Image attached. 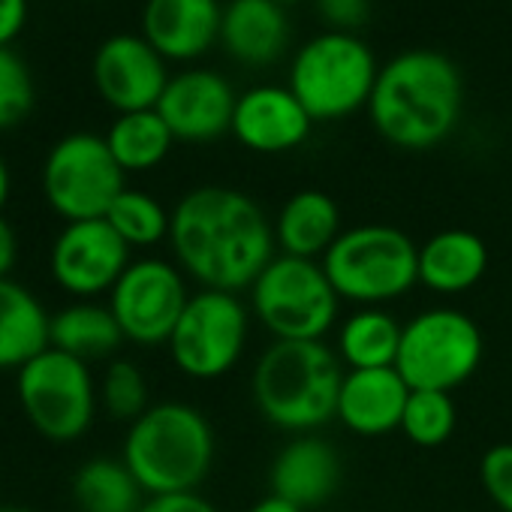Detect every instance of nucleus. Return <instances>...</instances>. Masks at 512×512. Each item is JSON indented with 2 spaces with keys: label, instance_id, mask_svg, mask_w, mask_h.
I'll list each match as a JSON object with an SVG mask.
<instances>
[{
  "label": "nucleus",
  "instance_id": "nucleus-37",
  "mask_svg": "<svg viewBox=\"0 0 512 512\" xmlns=\"http://www.w3.org/2000/svg\"><path fill=\"white\" fill-rule=\"evenodd\" d=\"M247 512H305V509H299L296 503H290L278 494H266L263 500H256Z\"/></svg>",
  "mask_w": 512,
  "mask_h": 512
},
{
  "label": "nucleus",
  "instance_id": "nucleus-36",
  "mask_svg": "<svg viewBox=\"0 0 512 512\" xmlns=\"http://www.w3.org/2000/svg\"><path fill=\"white\" fill-rule=\"evenodd\" d=\"M16 263H19V235L13 229V223L0 214V281L10 278Z\"/></svg>",
  "mask_w": 512,
  "mask_h": 512
},
{
  "label": "nucleus",
  "instance_id": "nucleus-40",
  "mask_svg": "<svg viewBox=\"0 0 512 512\" xmlns=\"http://www.w3.org/2000/svg\"><path fill=\"white\" fill-rule=\"evenodd\" d=\"M278 4H293V0H278Z\"/></svg>",
  "mask_w": 512,
  "mask_h": 512
},
{
  "label": "nucleus",
  "instance_id": "nucleus-22",
  "mask_svg": "<svg viewBox=\"0 0 512 512\" xmlns=\"http://www.w3.org/2000/svg\"><path fill=\"white\" fill-rule=\"evenodd\" d=\"M272 226L278 253L320 263L344 232V214L329 193L299 190L281 205Z\"/></svg>",
  "mask_w": 512,
  "mask_h": 512
},
{
  "label": "nucleus",
  "instance_id": "nucleus-19",
  "mask_svg": "<svg viewBox=\"0 0 512 512\" xmlns=\"http://www.w3.org/2000/svg\"><path fill=\"white\" fill-rule=\"evenodd\" d=\"M410 386L395 368L347 371L338 395V422L359 437H383L401 428Z\"/></svg>",
  "mask_w": 512,
  "mask_h": 512
},
{
  "label": "nucleus",
  "instance_id": "nucleus-11",
  "mask_svg": "<svg viewBox=\"0 0 512 512\" xmlns=\"http://www.w3.org/2000/svg\"><path fill=\"white\" fill-rule=\"evenodd\" d=\"M247 335L250 308L235 293L199 290L190 296L166 347L175 368L190 380H217L241 362Z\"/></svg>",
  "mask_w": 512,
  "mask_h": 512
},
{
  "label": "nucleus",
  "instance_id": "nucleus-39",
  "mask_svg": "<svg viewBox=\"0 0 512 512\" xmlns=\"http://www.w3.org/2000/svg\"><path fill=\"white\" fill-rule=\"evenodd\" d=\"M0 512H34L28 506H0Z\"/></svg>",
  "mask_w": 512,
  "mask_h": 512
},
{
  "label": "nucleus",
  "instance_id": "nucleus-30",
  "mask_svg": "<svg viewBox=\"0 0 512 512\" xmlns=\"http://www.w3.org/2000/svg\"><path fill=\"white\" fill-rule=\"evenodd\" d=\"M97 392H100L103 410L112 419H118V422H130L133 425L151 407V401H148V380H145L142 368L127 362V359L109 362Z\"/></svg>",
  "mask_w": 512,
  "mask_h": 512
},
{
  "label": "nucleus",
  "instance_id": "nucleus-25",
  "mask_svg": "<svg viewBox=\"0 0 512 512\" xmlns=\"http://www.w3.org/2000/svg\"><path fill=\"white\" fill-rule=\"evenodd\" d=\"M404 326L383 308H359L338 326V359L347 371L395 368Z\"/></svg>",
  "mask_w": 512,
  "mask_h": 512
},
{
  "label": "nucleus",
  "instance_id": "nucleus-15",
  "mask_svg": "<svg viewBox=\"0 0 512 512\" xmlns=\"http://www.w3.org/2000/svg\"><path fill=\"white\" fill-rule=\"evenodd\" d=\"M232 85L214 70H184L169 79L157 112L178 142H214L232 133Z\"/></svg>",
  "mask_w": 512,
  "mask_h": 512
},
{
  "label": "nucleus",
  "instance_id": "nucleus-32",
  "mask_svg": "<svg viewBox=\"0 0 512 512\" xmlns=\"http://www.w3.org/2000/svg\"><path fill=\"white\" fill-rule=\"evenodd\" d=\"M479 485L500 512H512V443H494L482 452Z\"/></svg>",
  "mask_w": 512,
  "mask_h": 512
},
{
  "label": "nucleus",
  "instance_id": "nucleus-12",
  "mask_svg": "<svg viewBox=\"0 0 512 512\" xmlns=\"http://www.w3.org/2000/svg\"><path fill=\"white\" fill-rule=\"evenodd\" d=\"M190 302L184 272L166 260H133L109 293V311L115 314L127 341L139 347L169 344L184 308Z\"/></svg>",
  "mask_w": 512,
  "mask_h": 512
},
{
  "label": "nucleus",
  "instance_id": "nucleus-29",
  "mask_svg": "<svg viewBox=\"0 0 512 512\" xmlns=\"http://www.w3.org/2000/svg\"><path fill=\"white\" fill-rule=\"evenodd\" d=\"M458 425V410L452 401V392H431V389H410L401 431L413 446L437 449L443 446Z\"/></svg>",
  "mask_w": 512,
  "mask_h": 512
},
{
  "label": "nucleus",
  "instance_id": "nucleus-38",
  "mask_svg": "<svg viewBox=\"0 0 512 512\" xmlns=\"http://www.w3.org/2000/svg\"><path fill=\"white\" fill-rule=\"evenodd\" d=\"M7 196H10V169H7L4 157H0V211L7 205Z\"/></svg>",
  "mask_w": 512,
  "mask_h": 512
},
{
  "label": "nucleus",
  "instance_id": "nucleus-2",
  "mask_svg": "<svg viewBox=\"0 0 512 512\" xmlns=\"http://www.w3.org/2000/svg\"><path fill=\"white\" fill-rule=\"evenodd\" d=\"M464 109V82L452 58L413 49L377 73L368 103L374 130L395 148L428 151L452 136Z\"/></svg>",
  "mask_w": 512,
  "mask_h": 512
},
{
  "label": "nucleus",
  "instance_id": "nucleus-8",
  "mask_svg": "<svg viewBox=\"0 0 512 512\" xmlns=\"http://www.w3.org/2000/svg\"><path fill=\"white\" fill-rule=\"evenodd\" d=\"M485 359L479 323L458 308H428L404 323L395 371L410 389L452 392L464 386Z\"/></svg>",
  "mask_w": 512,
  "mask_h": 512
},
{
  "label": "nucleus",
  "instance_id": "nucleus-5",
  "mask_svg": "<svg viewBox=\"0 0 512 512\" xmlns=\"http://www.w3.org/2000/svg\"><path fill=\"white\" fill-rule=\"evenodd\" d=\"M320 263L341 302L359 308H383L419 284V244L389 223L344 229Z\"/></svg>",
  "mask_w": 512,
  "mask_h": 512
},
{
  "label": "nucleus",
  "instance_id": "nucleus-33",
  "mask_svg": "<svg viewBox=\"0 0 512 512\" xmlns=\"http://www.w3.org/2000/svg\"><path fill=\"white\" fill-rule=\"evenodd\" d=\"M317 7L332 31L341 34H353L359 25L368 22V0H317Z\"/></svg>",
  "mask_w": 512,
  "mask_h": 512
},
{
  "label": "nucleus",
  "instance_id": "nucleus-17",
  "mask_svg": "<svg viewBox=\"0 0 512 512\" xmlns=\"http://www.w3.org/2000/svg\"><path fill=\"white\" fill-rule=\"evenodd\" d=\"M344 464L338 449L317 437V434H299L293 437L272 461V494L296 503L299 509H323L341 488Z\"/></svg>",
  "mask_w": 512,
  "mask_h": 512
},
{
  "label": "nucleus",
  "instance_id": "nucleus-24",
  "mask_svg": "<svg viewBox=\"0 0 512 512\" xmlns=\"http://www.w3.org/2000/svg\"><path fill=\"white\" fill-rule=\"evenodd\" d=\"M124 332L109 311V305L97 302H76L61 308L49 320V347L79 359V362H97L112 356L124 344Z\"/></svg>",
  "mask_w": 512,
  "mask_h": 512
},
{
  "label": "nucleus",
  "instance_id": "nucleus-16",
  "mask_svg": "<svg viewBox=\"0 0 512 512\" xmlns=\"http://www.w3.org/2000/svg\"><path fill=\"white\" fill-rule=\"evenodd\" d=\"M314 118L290 88L260 85L235 100L232 136L256 154H287L311 136Z\"/></svg>",
  "mask_w": 512,
  "mask_h": 512
},
{
  "label": "nucleus",
  "instance_id": "nucleus-28",
  "mask_svg": "<svg viewBox=\"0 0 512 512\" xmlns=\"http://www.w3.org/2000/svg\"><path fill=\"white\" fill-rule=\"evenodd\" d=\"M109 226L124 238V244L133 247H154L163 238H169V226H172V214L160 205V199H154L145 190H124L112 208L106 211Z\"/></svg>",
  "mask_w": 512,
  "mask_h": 512
},
{
  "label": "nucleus",
  "instance_id": "nucleus-21",
  "mask_svg": "<svg viewBox=\"0 0 512 512\" xmlns=\"http://www.w3.org/2000/svg\"><path fill=\"white\" fill-rule=\"evenodd\" d=\"M488 272V244L470 229H443L419 244V284L440 296L473 290Z\"/></svg>",
  "mask_w": 512,
  "mask_h": 512
},
{
  "label": "nucleus",
  "instance_id": "nucleus-27",
  "mask_svg": "<svg viewBox=\"0 0 512 512\" xmlns=\"http://www.w3.org/2000/svg\"><path fill=\"white\" fill-rule=\"evenodd\" d=\"M172 130L157 109L118 115L106 133V145L124 172H148L160 166L172 151Z\"/></svg>",
  "mask_w": 512,
  "mask_h": 512
},
{
  "label": "nucleus",
  "instance_id": "nucleus-20",
  "mask_svg": "<svg viewBox=\"0 0 512 512\" xmlns=\"http://www.w3.org/2000/svg\"><path fill=\"white\" fill-rule=\"evenodd\" d=\"M220 43L247 67H269L290 46V19L278 0H229L223 7Z\"/></svg>",
  "mask_w": 512,
  "mask_h": 512
},
{
  "label": "nucleus",
  "instance_id": "nucleus-4",
  "mask_svg": "<svg viewBox=\"0 0 512 512\" xmlns=\"http://www.w3.org/2000/svg\"><path fill=\"white\" fill-rule=\"evenodd\" d=\"M214 428L184 401L151 404L124 437V464L148 497L196 491L214 464Z\"/></svg>",
  "mask_w": 512,
  "mask_h": 512
},
{
  "label": "nucleus",
  "instance_id": "nucleus-14",
  "mask_svg": "<svg viewBox=\"0 0 512 512\" xmlns=\"http://www.w3.org/2000/svg\"><path fill=\"white\" fill-rule=\"evenodd\" d=\"M169 79L166 58L145 37H109L94 55V85L121 115L157 109Z\"/></svg>",
  "mask_w": 512,
  "mask_h": 512
},
{
  "label": "nucleus",
  "instance_id": "nucleus-26",
  "mask_svg": "<svg viewBox=\"0 0 512 512\" xmlns=\"http://www.w3.org/2000/svg\"><path fill=\"white\" fill-rule=\"evenodd\" d=\"M73 500L82 512H139L148 494L124 458L97 455L76 470Z\"/></svg>",
  "mask_w": 512,
  "mask_h": 512
},
{
  "label": "nucleus",
  "instance_id": "nucleus-31",
  "mask_svg": "<svg viewBox=\"0 0 512 512\" xmlns=\"http://www.w3.org/2000/svg\"><path fill=\"white\" fill-rule=\"evenodd\" d=\"M37 103V88L25 61L7 46L0 49V130L22 124Z\"/></svg>",
  "mask_w": 512,
  "mask_h": 512
},
{
  "label": "nucleus",
  "instance_id": "nucleus-18",
  "mask_svg": "<svg viewBox=\"0 0 512 512\" xmlns=\"http://www.w3.org/2000/svg\"><path fill=\"white\" fill-rule=\"evenodd\" d=\"M220 0H148L142 37L166 61H193L220 40Z\"/></svg>",
  "mask_w": 512,
  "mask_h": 512
},
{
  "label": "nucleus",
  "instance_id": "nucleus-13",
  "mask_svg": "<svg viewBox=\"0 0 512 512\" xmlns=\"http://www.w3.org/2000/svg\"><path fill=\"white\" fill-rule=\"evenodd\" d=\"M130 263V247L106 217L67 223L49 253V272L55 284L82 302L112 293Z\"/></svg>",
  "mask_w": 512,
  "mask_h": 512
},
{
  "label": "nucleus",
  "instance_id": "nucleus-6",
  "mask_svg": "<svg viewBox=\"0 0 512 512\" xmlns=\"http://www.w3.org/2000/svg\"><path fill=\"white\" fill-rule=\"evenodd\" d=\"M377 73V58L365 40L326 31L296 52L287 88L299 97L314 124L341 121L368 109Z\"/></svg>",
  "mask_w": 512,
  "mask_h": 512
},
{
  "label": "nucleus",
  "instance_id": "nucleus-10",
  "mask_svg": "<svg viewBox=\"0 0 512 512\" xmlns=\"http://www.w3.org/2000/svg\"><path fill=\"white\" fill-rule=\"evenodd\" d=\"M124 175L127 172L112 157L106 136L70 133L46 157L43 193L52 211L67 223L100 220L127 190Z\"/></svg>",
  "mask_w": 512,
  "mask_h": 512
},
{
  "label": "nucleus",
  "instance_id": "nucleus-1",
  "mask_svg": "<svg viewBox=\"0 0 512 512\" xmlns=\"http://www.w3.org/2000/svg\"><path fill=\"white\" fill-rule=\"evenodd\" d=\"M175 266L202 290L244 293L278 256L263 205L232 187H196L172 208Z\"/></svg>",
  "mask_w": 512,
  "mask_h": 512
},
{
  "label": "nucleus",
  "instance_id": "nucleus-35",
  "mask_svg": "<svg viewBox=\"0 0 512 512\" xmlns=\"http://www.w3.org/2000/svg\"><path fill=\"white\" fill-rule=\"evenodd\" d=\"M28 22V0H0V49H7Z\"/></svg>",
  "mask_w": 512,
  "mask_h": 512
},
{
  "label": "nucleus",
  "instance_id": "nucleus-34",
  "mask_svg": "<svg viewBox=\"0 0 512 512\" xmlns=\"http://www.w3.org/2000/svg\"><path fill=\"white\" fill-rule=\"evenodd\" d=\"M139 512H217V509L199 491H178V494H154V497H148Z\"/></svg>",
  "mask_w": 512,
  "mask_h": 512
},
{
  "label": "nucleus",
  "instance_id": "nucleus-9",
  "mask_svg": "<svg viewBox=\"0 0 512 512\" xmlns=\"http://www.w3.org/2000/svg\"><path fill=\"white\" fill-rule=\"evenodd\" d=\"M16 383L28 422L46 440L73 443L94 425L100 392L85 362L49 347L19 368Z\"/></svg>",
  "mask_w": 512,
  "mask_h": 512
},
{
  "label": "nucleus",
  "instance_id": "nucleus-7",
  "mask_svg": "<svg viewBox=\"0 0 512 512\" xmlns=\"http://www.w3.org/2000/svg\"><path fill=\"white\" fill-rule=\"evenodd\" d=\"M341 314L323 263L278 253L250 287V317L275 341H323Z\"/></svg>",
  "mask_w": 512,
  "mask_h": 512
},
{
  "label": "nucleus",
  "instance_id": "nucleus-23",
  "mask_svg": "<svg viewBox=\"0 0 512 512\" xmlns=\"http://www.w3.org/2000/svg\"><path fill=\"white\" fill-rule=\"evenodd\" d=\"M49 320L28 287L10 278L0 281V371H19L49 350Z\"/></svg>",
  "mask_w": 512,
  "mask_h": 512
},
{
  "label": "nucleus",
  "instance_id": "nucleus-3",
  "mask_svg": "<svg viewBox=\"0 0 512 512\" xmlns=\"http://www.w3.org/2000/svg\"><path fill=\"white\" fill-rule=\"evenodd\" d=\"M344 362L326 341H272L253 365V404L290 434H314L338 419Z\"/></svg>",
  "mask_w": 512,
  "mask_h": 512
}]
</instances>
